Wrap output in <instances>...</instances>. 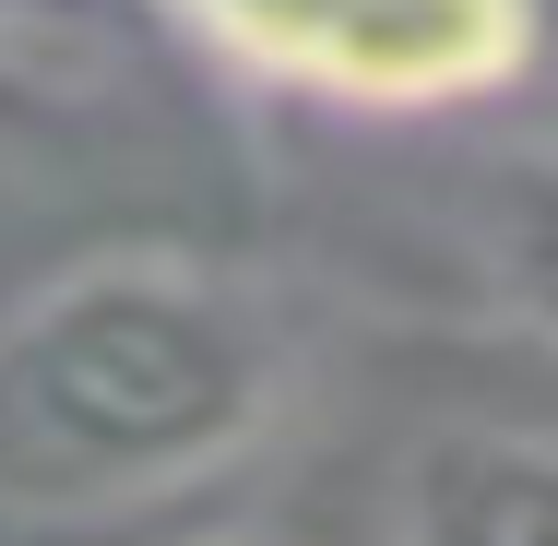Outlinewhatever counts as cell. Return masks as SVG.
<instances>
[{
    "label": "cell",
    "mask_w": 558,
    "mask_h": 546,
    "mask_svg": "<svg viewBox=\"0 0 558 546\" xmlns=\"http://www.w3.org/2000/svg\"><path fill=\"white\" fill-rule=\"evenodd\" d=\"M286 321L191 250H96L0 321V523L60 535L119 523L226 463L286 416Z\"/></svg>",
    "instance_id": "6da1fadb"
},
{
    "label": "cell",
    "mask_w": 558,
    "mask_h": 546,
    "mask_svg": "<svg viewBox=\"0 0 558 546\" xmlns=\"http://www.w3.org/2000/svg\"><path fill=\"white\" fill-rule=\"evenodd\" d=\"M226 72L368 119H428L523 84L535 0H167Z\"/></svg>",
    "instance_id": "7a4b0ae2"
},
{
    "label": "cell",
    "mask_w": 558,
    "mask_h": 546,
    "mask_svg": "<svg viewBox=\"0 0 558 546\" xmlns=\"http://www.w3.org/2000/svg\"><path fill=\"white\" fill-rule=\"evenodd\" d=\"M392 546H558V428H440L404 463Z\"/></svg>",
    "instance_id": "3957f363"
},
{
    "label": "cell",
    "mask_w": 558,
    "mask_h": 546,
    "mask_svg": "<svg viewBox=\"0 0 558 546\" xmlns=\"http://www.w3.org/2000/svg\"><path fill=\"white\" fill-rule=\"evenodd\" d=\"M475 250H487L511 321H535V344H558V155H523V167L487 179Z\"/></svg>",
    "instance_id": "277c9868"
},
{
    "label": "cell",
    "mask_w": 558,
    "mask_h": 546,
    "mask_svg": "<svg viewBox=\"0 0 558 546\" xmlns=\"http://www.w3.org/2000/svg\"><path fill=\"white\" fill-rule=\"evenodd\" d=\"M108 0H0V48H36V36H84Z\"/></svg>",
    "instance_id": "5b68a950"
},
{
    "label": "cell",
    "mask_w": 558,
    "mask_h": 546,
    "mask_svg": "<svg viewBox=\"0 0 558 546\" xmlns=\"http://www.w3.org/2000/svg\"><path fill=\"white\" fill-rule=\"evenodd\" d=\"M226 546H274V535H226Z\"/></svg>",
    "instance_id": "8992f818"
}]
</instances>
